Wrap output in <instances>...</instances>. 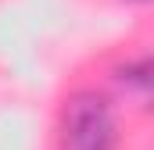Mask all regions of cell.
I'll list each match as a JSON object with an SVG mask.
<instances>
[{"label":"cell","instance_id":"6da1fadb","mask_svg":"<svg viewBox=\"0 0 154 150\" xmlns=\"http://www.w3.org/2000/svg\"><path fill=\"white\" fill-rule=\"evenodd\" d=\"M65 129H68V147L72 150H115V143H118L111 107L97 93H75L68 100Z\"/></svg>","mask_w":154,"mask_h":150},{"label":"cell","instance_id":"7a4b0ae2","mask_svg":"<svg viewBox=\"0 0 154 150\" xmlns=\"http://www.w3.org/2000/svg\"><path fill=\"white\" fill-rule=\"evenodd\" d=\"M115 79L122 82V86L147 89V86H151V61H147V57H143V61H125V64L115 68Z\"/></svg>","mask_w":154,"mask_h":150}]
</instances>
